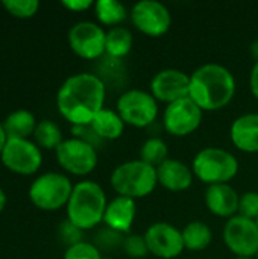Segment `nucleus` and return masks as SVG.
I'll return each instance as SVG.
<instances>
[{
	"instance_id": "obj_37",
	"label": "nucleus",
	"mask_w": 258,
	"mask_h": 259,
	"mask_svg": "<svg viewBox=\"0 0 258 259\" xmlns=\"http://www.w3.org/2000/svg\"><path fill=\"white\" fill-rule=\"evenodd\" d=\"M6 203H8V196H6V193H5V190L0 187V212L5 209V206H6Z\"/></svg>"
},
{
	"instance_id": "obj_11",
	"label": "nucleus",
	"mask_w": 258,
	"mask_h": 259,
	"mask_svg": "<svg viewBox=\"0 0 258 259\" xmlns=\"http://www.w3.org/2000/svg\"><path fill=\"white\" fill-rule=\"evenodd\" d=\"M224 243L236 258H255L258 253V225L255 220L234 215L224 226Z\"/></svg>"
},
{
	"instance_id": "obj_25",
	"label": "nucleus",
	"mask_w": 258,
	"mask_h": 259,
	"mask_svg": "<svg viewBox=\"0 0 258 259\" xmlns=\"http://www.w3.org/2000/svg\"><path fill=\"white\" fill-rule=\"evenodd\" d=\"M32 140L41 150H56L64 141L61 127L49 118H43L38 121Z\"/></svg>"
},
{
	"instance_id": "obj_40",
	"label": "nucleus",
	"mask_w": 258,
	"mask_h": 259,
	"mask_svg": "<svg viewBox=\"0 0 258 259\" xmlns=\"http://www.w3.org/2000/svg\"><path fill=\"white\" fill-rule=\"evenodd\" d=\"M255 259H258V253H257V256H255Z\"/></svg>"
},
{
	"instance_id": "obj_36",
	"label": "nucleus",
	"mask_w": 258,
	"mask_h": 259,
	"mask_svg": "<svg viewBox=\"0 0 258 259\" xmlns=\"http://www.w3.org/2000/svg\"><path fill=\"white\" fill-rule=\"evenodd\" d=\"M249 52H251V56L254 58V61L258 62V39H255L252 44H251V47H249Z\"/></svg>"
},
{
	"instance_id": "obj_33",
	"label": "nucleus",
	"mask_w": 258,
	"mask_h": 259,
	"mask_svg": "<svg viewBox=\"0 0 258 259\" xmlns=\"http://www.w3.org/2000/svg\"><path fill=\"white\" fill-rule=\"evenodd\" d=\"M61 5L70 12H84L94 8L93 0H62Z\"/></svg>"
},
{
	"instance_id": "obj_31",
	"label": "nucleus",
	"mask_w": 258,
	"mask_h": 259,
	"mask_svg": "<svg viewBox=\"0 0 258 259\" xmlns=\"http://www.w3.org/2000/svg\"><path fill=\"white\" fill-rule=\"evenodd\" d=\"M239 215L251 219V220H258V193L257 191H246L240 194L239 200Z\"/></svg>"
},
{
	"instance_id": "obj_7",
	"label": "nucleus",
	"mask_w": 258,
	"mask_h": 259,
	"mask_svg": "<svg viewBox=\"0 0 258 259\" xmlns=\"http://www.w3.org/2000/svg\"><path fill=\"white\" fill-rule=\"evenodd\" d=\"M116 111L126 126L144 129L158 118L160 103L149 91L128 90L119 96Z\"/></svg>"
},
{
	"instance_id": "obj_35",
	"label": "nucleus",
	"mask_w": 258,
	"mask_h": 259,
	"mask_svg": "<svg viewBox=\"0 0 258 259\" xmlns=\"http://www.w3.org/2000/svg\"><path fill=\"white\" fill-rule=\"evenodd\" d=\"M6 141H8V135H6V132H5L3 124L0 123V155H2V152H3V147H5Z\"/></svg>"
},
{
	"instance_id": "obj_24",
	"label": "nucleus",
	"mask_w": 258,
	"mask_h": 259,
	"mask_svg": "<svg viewBox=\"0 0 258 259\" xmlns=\"http://www.w3.org/2000/svg\"><path fill=\"white\" fill-rule=\"evenodd\" d=\"M94 15L97 23L103 27L108 26L117 27L120 26L129 15L126 6L117 0H97L94 2Z\"/></svg>"
},
{
	"instance_id": "obj_12",
	"label": "nucleus",
	"mask_w": 258,
	"mask_h": 259,
	"mask_svg": "<svg viewBox=\"0 0 258 259\" xmlns=\"http://www.w3.org/2000/svg\"><path fill=\"white\" fill-rule=\"evenodd\" d=\"M134 27L151 38L166 35L172 27V14L166 5L157 0L137 2L129 11Z\"/></svg>"
},
{
	"instance_id": "obj_27",
	"label": "nucleus",
	"mask_w": 258,
	"mask_h": 259,
	"mask_svg": "<svg viewBox=\"0 0 258 259\" xmlns=\"http://www.w3.org/2000/svg\"><path fill=\"white\" fill-rule=\"evenodd\" d=\"M0 5L9 15L21 20L32 18L40 9L38 0H3Z\"/></svg>"
},
{
	"instance_id": "obj_15",
	"label": "nucleus",
	"mask_w": 258,
	"mask_h": 259,
	"mask_svg": "<svg viewBox=\"0 0 258 259\" xmlns=\"http://www.w3.org/2000/svg\"><path fill=\"white\" fill-rule=\"evenodd\" d=\"M158 103L170 105L190 94V74L178 68H164L155 73L149 91Z\"/></svg>"
},
{
	"instance_id": "obj_21",
	"label": "nucleus",
	"mask_w": 258,
	"mask_h": 259,
	"mask_svg": "<svg viewBox=\"0 0 258 259\" xmlns=\"http://www.w3.org/2000/svg\"><path fill=\"white\" fill-rule=\"evenodd\" d=\"M2 124L5 127L8 140H32L38 121L29 109H15L6 115Z\"/></svg>"
},
{
	"instance_id": "obj_14",
	"label": "nucleus",
	"mask_w": 258,
	"mask_h": 259,
	"mask_svg": "<svg viewBox=\"0 0 258 259\" xmlns=\"http://www.w3.org/2000/svg\"><path fill=\"white\" fill-rule=\"evenodd\" d=\"M149 253L160 259H175L186 250L182 232L176 226L158 222L151 225L143 234Z\"/></svg>"
},
{
	"instance_id": "obj_3",
	"label": "nucleus",
	"mask_w": 258,
	"mask_h": 259,
	"mask_svg": "<svg viewBox=\"0 0 258 259\" xmlns=\"http://www.w3.org/2000/svg\"><path fill=\"white\" fill-rule=\"evenodd\" d=\"M108 205L103 188L90 179L75 184L70 200L65 206L67 220L81 231H91L103 223Z\"/></svg>"
},
{
	"instance_id": "obj_20",
	"label": "nucleus",
	"mask_w": 258,
	"mask_h": 259,
	"mask_svg": "<svg viewBox=\"0 0 258 259\" xmlns=\"http://www.w3.org/2000/svg\"><path fill=\"white\" fill-rule=\"evenodd\" d=\"M90 127L102 141H114L123 135L126 124L123 123L122 117L117 114L116 109L103 108L93 118V121L90 123Z\"/></svg>"
},
{
	"instance_id": "obj_32",
	"label": "nucleus",
	"mask_w": 258,
	"mask_h": 259,
	"mask_svg": "<svg viewBox=\"0 0 258 259\" xmlns=\"http://www.w3.org/2000/svg\"><path fill=\"white\" fill-rule=\"evenodd\" d=\"M58 234H59V238L61 241L68 247V246H73L76 243H81L84 241L82 240V234L84 231H81L79 228H76L73 223H70L68 220L62 222L59 225V229H58Z\"/></svg>"
},
{
	"instance_id": "obj_41",
	"label": "nucleus",
	"mask_w": 258,
	"mask_h": 259,
	"mask_svg": "<svg viewBox=\"0 0 258 259\" xmlns=\"http://www.w3.org/2000/svg\"><path fill=\"white\" fill-rule=\"evenodd\" d=\"M257 225H258V220H257Z\"/></svg>"
},
{
	"instance_id": "obj_23",
	"label": "nucleus",
	"mask_w": 258,
	"mask_h": 259,
	"mask_svg": "<svg viewBox=\"0 0 258 259\" xmlns=\"http://www.w3.org/2000/svg\"><path fill=\"white\" fill-rule=\"evenodd\" d=\"M182 240H184V247L192 252H201L205 250L211 241H213V231L211 228L199 220L187 223L182 229Z\"/></svg>"
},
{
	"instance_id": "obj_38",
	"label": "nucleus",
	"mask_w": 258,
	"mask_h": 259,
	"mask_svg": "<svg viewBox=\"0 0 258 259\" xmlns=\"http://www.w3.org/2000/svg\"><path fill=\"white\" fill-rule=\"evenodd\" d=\"M233 259H255V258H233Z\"/></svg>"
},
{
	"instance_id": "obj_6",
	"label": "nucleus",
	"mask_w": 258,
	"mask_h": 259,
	"mask_svg": "<svg viewBox=\"0 0 258 259\" xmlns=\"http://www.w3.org/2000/svg\"><path fill=\"white\" fill-rule=\"evenodd\" d=\"M73 187L75 185L67 175L46 171L32 181L27 196L32 205L40 211L53 212L67 206Z\"/></svg>"
},
{
	"instance_id": "obj_9",
	"label": "nucleus",
	"mask_w": 258,
	"mask_h": 259,
	"mask_svg": "<svg viewBox=\"0 0 258 259\" xmlns=\"http://www.w3.org/2000/svg\"><path fill=\"white\" fill-rule=\"evenodd\" d=\"M3 167L18 176H33L43 165V150L33 140L9 138L0 155Z\"/></svg>"
},
{
	"instance_id": "obj_5",
	"label": "nucleus",
	"mask_w": 258,
	"mask_h": 259,
	"mask_svg": "<svg viewBox=\"0 0 258 259\" xmlns=\"http://www.w3.org/2000/svg\"><path fill=\"white\" fill-rule=\"evenodd\" d=\"M239 168L237 158L220 147H205L199 150L192 162L195 178L207 187L231 182L237 176Z\"/></svg>"
},
{
	"instance_id": "obj_34",
	"label": "nucleus",
	"mask_w": 258,
	"mask_h": 259,
	"mask_svg": "<svg viewBox=\"0 0 258 259\" xmlns=\"http://www.w3.org/2000/svg\"><path fill=\"white\" fill-rule=\"evenodd\" d=\"M249 90H251V94L254 96V99L258 100V62H254V65L251 68V74H249Z\"/></svg>"
},
{
	"instance_id": "obj_8",
	"label": "nucleus",
	"mask_w": 258,
	"mask_h": 259,
	"mask_svg": "<svg viewBox=\"0 0 258 259\" xmlns=\"http://www.w3.org/2000/svg\"><path fill=\"white\" fill-rule=\"evenodd\" d=\"M55 156L56 162L65 173L78 178L88 176L99 164L97 149L76 137L64 140L55 150Z\"/></svg>"
},
{
	"instance_id": "obj_16",
	"label": "nucleus",
	"mask_w": 258,
	"mask_h": 259,
	"mask_svg": "<svg viewBox=\"0 0 258 259\" xmlns=\"http://www.w3.org/2000/svg\"><path fill=\"white\" fill-rule=\"evenodd\" d=\"M205 206L207 209L220 219H231L239 212L240 194L230 184L210 185L205 190Z\"/></svg>"
},
{
	"instance_id": "obj_22",
	"label": "nucleus",
	"mask_w": 258,
	"mask_h": 259,
	"mask_svg": "<svg viewBox=\"0 0 258 259\" xmlns=\"http://www.w3.org/2000/svg\"><path fill=\"white\" fill-rule=\"evenodd\" d=\"M134 46V35L125 26L111 27L106 30V41H105V55L113 59H123L129 55Z\"/></svg>"
},
{
	"instance_id": "obj_1",
	"label": "nucleus",
	"mask_w": 258,
	"mask_h": 259,
	"mask_svg": "<svg viewBox=\"0 0 258 259\" xmlns=\"http://www.w3.org/2000/svg\"><path fill=\"white\" fill-rule=\"evenodd\" d=\"M106 85L99 74L76 73L68 76L56 93V109L71 126H88L105 108Z\"/></svg>"
},
{
	"instance_id": "obj_2",
	"label": "nucleus",
	"mask_w": 258,
	"mask_h": 259,
	"mask_svg": "<svg viewBox=\"0 0 258 259\" xmlns=\"http://www.w3.org/2000/svg\"><path fill=\"white\" fill-rule=\"evenodd\" d=\"M236 77L225 65L204 64L190 74L189 97L204 112H216L228 106L236 96Z\"/></svg>"
},
{
	"instance_id": "obj_10",
	"label": "nucleus",
	"mask_w": 258,
	"mask_h": 259,
	"mask_svg": "<svg viewBox=\"0 0 258 259\" xmlns=\"http://www.w3.org/2000/svg\"><path fill=\"white\" fill-rule=\"evenodd\" d=\"M67 41L76 56L85 61H96L105 55L106 30L96 21L82 20L68 29Z\"/></svg>"
},
{
	"instance_id": "obj_29",
	"label": "nucleus",
	"mask_w": 258,
	"mask_h": 259,
	"mask_svg": "<svg viewBox=\"0 0 258 259\" xmlns=\"http://www.w3.org/2000/svg\"><path fill=\"white\" fill-rule=\"evenodd\" d=\"M123 252L132 259H143L149 255V249L146 244V240L143 235H137V234H128L123 238V244H122Z\"/></svg>"
},
{
	"instance_id": "obj_39",
	"label": "nucleus",
	"mask_w": 258,
	"mask_h": 259,
	"mask_svg": "<svg viewBox=\"0 0 258 259\" xmlns=\"http://www.w3.org/2000/svg\"><path fill=\"white\" fill-rule=\"evenodd\" d=\"M103 259H111V258H108V256H103Z\"/></svg>"
},
{
	"instance_id": "obj_19",
	"label": "nucleus",
	"mask_w": 258,
	"mask_h": 259,
	"mask_svg": "<svg viewBox=\"0 0 258 259\" xmlns=\"http://www.w3.org/2000/svg\"><path fill=\"white\" fill-rule=\"evenodd\" d=\"M230 138L240 152L258 153V112L237 117L230 127Z\"/></svg>"
},
{
	"instance_id": "obj_28",
	"label": "nucleus",
	"mask_w": 258,
	"mask_h": 259,
	"mask_svg": "<svg viewBox=\"0 0 258 259\" xmlns=\"http://www.w3.org/2000/svg\"><path fill=\"white\" fill-rule=\"evenodd\" d=\"M62 259H103V255L94 243L81 241L65 247Z\"/></svg>"
},
{
	"instance_id": "obj_4",
	"label": "nucleus",
	"mask_w": 258,
	"mask_h": 259,
	"mask_svg": "<svg viewBox=\"0 0 258 259\" xmlns=\"http://www.w3.org/2000/svg\"><path fill=\"white\" fill-rule=\"evenodd\" d=\"M109 184L117 196L132 200L143 199L152 194L158 185L157 168L141 159L126 161L113 170Z\"/></svg>"
},
{
	"instance_id": "obj_30",
	"label": "nucleus",
	"mask_w": 258,
	"mask_h": 259,
	"mask_svg": "<svg viewBox=\"0 0 258 259\" xmlns=\"http://www.w3.org/2000/svg\"><path fill=\"white\" fill-rule=\"evenodd\" d=\"M123 238H125V235H122V234L105 226V228L99 229L97 234L94 235V244L100 252L102 250L109 252V250H114L117 247H122Z\"/></svg>"
},
{
	"instance_id": "obj_18",
	"label": "nucleus",
	"mask_w": 258,
	"mask_h": 259,
	"mask_svg": "<svg viewBox=\"0 0 258 259\" xmlns=\"http://www.w3.org/2000/svg\"><path fill=\"white\" fill-rule=\"evenodd\" d=\"M158 185L172 193H181L192 187L195 175L192 167L179 159L169 158L160 167H157Z\"/></svg>"
},
{
	"instance_id": "obj_17",
	"label": "nucleus",
	"mask_w": 258,
	"mask_h": 259,
	"mask_svg": "<svg viewBox=\"0 0 258 259\" xmlns=\"http://www.w3.org/2000/svg\"><path fill=\"white\" fill-rule=\"evenodd\" d=\"M135 215H137L135 200L122 197V196H116L106 205L105 215H103V225L122 235H128L135 222Z\"/></svg>"
},
{
	"instance_id": "obj_26",
	"label": "nucleus",
	"mask_w": 258,
	"mask_h": 259,
	"mask_svg": "<svg viewBox=\"0 0 258 259\" xmlns=\"http://www.w3.org/2000/svg\"><path fill=\"white\" fill-rule=\"evenodd\" d=\"M140 159L152 167H160L164 161L169 159V147L163 138L152 137L148 138L140 149Z\"/></svg>"
},
{
	"instance_id": "obj_13",
	"label": "nucleus",
	"mask_w": 258,
	"mask_h": 259,
	"mask_svg": "<svg viewBox=\"0 0 258 259\" xmlns=\"http://www.w3.org/2000/svg\"><path fill=\"white\" fill-rule=\"evenodd\" d=\"M202 117L204 111L190 97H186L166 105L163 112V127L172 137H189L199 129Z\"/></svg>"
}]
</instances>
